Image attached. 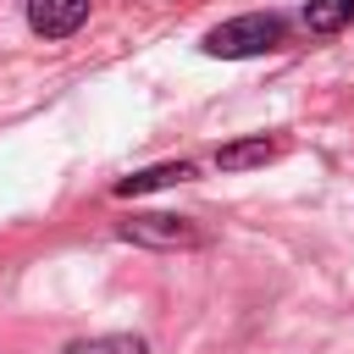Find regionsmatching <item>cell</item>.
Returning a JSON list of instances; mask_svg holds the SVG:
<instances>
[{
    "instance_id": "cell-1",
    "label": "cell",
    "mask_w": 354,
    "mask_h": 354,
    "mask_svg": "<svg viewBox=\"0 0 354 354\" xmlns=\"http://www.w3.org/2000/svg\"><path fill=\"white\" fill-rule=\"evenodd\" d=\"M282 44V17L277 11H249V17H232L221 28L205 33V50L221 55V61H238V55H266Z\"/></svg>"
},
{
    "instance_id": "cell-2",
    "label": "cell",
    "mask_w": 354,
    "mask_h": 354,
    "mask_svg": "<svg viewBox=\"0 0 354 354\" xmlns=\"http://www.w3.org/2000/svg\"><path fill=\"white\" fill-rule=\"evenodd\" d=\"M122 238H127V243H144V249H199V243H210V232H205L199 221H188V216H166V210H155V216H133V221L122 227Z\"/></svg>"
},
{
    "instance_id": "cell-3",
    "label": "cell",
    "mask_w": 354,
    "mask_h": 354,
    "mask_svg": "<svg viewBox=\"0 0 354 354\" xmlns=\"http://www.w3.org/2000/svg\"><path fill=\"white\" fill-rule=\"evenodd\" d=\"M83 17H88V0H28V22H33V33H44V39L77 33Z\"/></svg>"
},
{
    "instance_id": "cell-4",
    "label": "cell",
    "mask_w": 354,
    "mask_h": 354,
    "mask_svg": "<svg viewBox=\"0 0 354 354\" xmlns=\"http://www.w3.org/2000/svg\"><path fill=\"white\" fill-rule=\"evenodd\" d=\"M188 177H194L188 160H160V166H144V171L122 177L111 194H116V199H138V194H155V188H171V183H188Z\"/></svg>"
},
{
    "instance_id": "cell-5",
    "label": "cell",
    "mask_w": 354,
    "mask_h": 354,
    "mask_svg": "<svg viewBox=\"0 0 354 354\" xmlns=\"http://www.w3.org/2000/svg\"><path fill=\"white\" fill-rule=\"evenodd\" d=\"M271 155H277L271 138H238V144H221L216 149V166L221 171H249V166H266Z\"/></svg>"
},
{
    "instance_id": "cell-6",
    "label": "cell",
    "mask_w": 354,
    "mask_h": 354,
    "mask_svg": "<svg viewBox=\"0 0 354 354\" xmlns=\"http://www.w3.org/2000/svg\"><path fill=\"white\" fill-rule=\"evenodd\" d=\"M343 22H354V0H310L304 6V28L310 33H337Z\"/></svg>"
},
{
    "instance_id": "cell-7",
    "label": "cell",
    "mask_w": 354,
    "mask_h": 354,
    "mask_svg": "<svg viewBox=\"0 0 354 354\" xmlns=\"http://www.w3.org/2000/svg\"><path fill=\"white\" fill-rule=\"evenodd\" d=\"M61 354H149V348H144V337H133V332H105V337H77V343H66Z\"/></svg>"
}]
</instances>
